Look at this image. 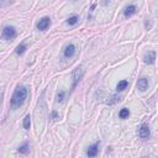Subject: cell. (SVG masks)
Returning a JSON list of instances; mask_svg holds the SVG:
<instances>
[{
  "label": "cell",
  "mask_w": 158,
  "mask_h": 158,
  "mask_svg": "<svg viewBox=\"0 0 158 158\" xmlns=\"http://www.w3.org/2000/svg\"><path fill=\"white\" fill-rule=\"evenodd\" d=\"M27 98V89L25 87H18L15 89L12 98H11V107L15 109H19V107L25 103Z\"/></svg>",
  "instance_id": "obj_1"
},
{
  "label": "cell",
  "mask_w": 158,
  "mask_h": 158,
  "mask_svg": "<svg viewBox=\"0 0 158 158\" xmlns=\"http://www.w3.org/2000/svg\"><path fill=\"white\" fill-rule=\"evenodd\" d=\"M16 36H18V32H16V29L12 26H6L3 30V34H1V38L5 41H11L14 40Z\"/></svg>",
  "instance_id": "obj_2"
},
{
  "label": "cell",
  "mask_w": 158,
  "mask_h": 158,
  "mask_svg": "<svg viewBox=\"0 0 158 158\" xmlns=\"http://www.w3.org/2000/svg\"><path fill=\"white\" fill-rule=\"evenodd\" d=\"M83 74H84V71H83L82 67H78L73 71L72 73V79H73V84H72V90L76 89V87L78 85V83L80 82V79L83 78Z\"/></svg>",
  "instance_id": "obj_3"
},
{
  "label": "cell",
  "mask_w": 158,
  "mask_h": 158,
  "mask_svg": "<svg viewBox=\"0 0 158 158\" xmlns=\"http://www.w3.org/2000/svg\"><path fill=\"white\" fill-rule=\"evenodd\" d=\"M138 136L142 138V140L149 138V136H151V131H149L148 125H146V123H142V125H141L140 129H138Z\"/></svg>",
  "instance_id": "obj_4"
},
{
  "label": "cell",
  "mask_w": 158,
  "mask_h": 158,
  "mask_svg": "<svg viewBox=\"0 0 158 158\" xmlns=\"http://www.w3.org/2000/svg\"><path fill=\"white\" fill-rule=\"evenodd\" d=\"M49 25H51V19L47 18V16H45V18L40 19V21L37 22V29L40 31H46L49 27Z\"/></svg>",
  "instance_id": "obj_5"
},
{
  "label": "cell",
  "mask_w": 158,
  "mask_h": 158,
  "mask_svg": "<svg viewBox=\"0 0 158 158\" xmlns=\"http://www.w3.org/2000/svg\"><path fill=\"white\" fill-rule=\"evenodd\" d=\"M99 145H100V142H95L93 143L91 146H89L88 151H87V154L89 158H94L98 156V152H99Z\"/></svg>",
  "instance_id": "obj_6"
},
{
  "label": "cell",
  "mask_w": 158,
  "mask_h": 158,
  "mask_svg": "<svg viewBox=\"0 0 158 158\" xmlns=\"http://www.w3.org/2000/svg\"><path fill=\"white\" fill-rule=\"evenodd\" d=\"M143 61H145L146 64H153L156 62V52L154 51H149V52L145 53Z\"/></svg>",
  "instance_id": "obj_7"
},
{
  "label": "cell",
  "mask_w": 158,
  "mask_h": 158,
  "mask_svg": "<svg viewBox=\"0 0 158 158\" xmlns=\"http://www.w3.org/2000/svg\"><path fill=\"white\" fill-rule=\"evenodd\" d=\"M63 54H64L65 58H72L74 54H76V46H74L73 43H69L67 47L64 48Z\"/></svg>",
  "instance_id": "obj_8"
},
{
  "label": "cell",
  "mask_w": 158,
  "mask_h": 158,
  "mask_svg": "<svg viewBox=\"0 0 158 158\" xmlns=\"http://www.w3.org/2000/svg\"><path fill=\"white\" fill-rule=\"evenodd\" d=\"M136 10H137V7L136 5H129L125 7V10H123V15H125V18H130V16H132L134 14H136Z\"/></svg>",
  "instance_id": "obj_9"
},
{
  "label": "cell",
  "mask_w": 158,
  "mask_h": 158,
  "mask_svg": "<svg viewBox=\"0 0 158 158\" xmlns=\"http://www.w3.org/2000/svg\"><path fill=\"white\" fill-rule=\"evenodd\" d=\"M137 88H138L140 90L145 91V90L148 88V80H147L146 78H140L138 82H137Z\"/></svg>",
  "instance_id": "obj_10"
},
{
  "label": "cell",
  "mask_w": 158,
  "mask_h": 158,
  "mask_svg": "<svg viewBox=\"0 0 158 158\" xmlns=\"http://www.w3.org/2000/svg\"><path fill=\"white\" fill-rule=\"evenodd\" d=\"M127 85H129L127 80H120L118 83V85H116V90H118V91H122V90H125V89L127 88Z\"/></svg>",
  "instance_id": "obj_11"
},
{
  "label": "cell",
  "mask_w": 158,
  "mask_h": 158,
  "mask_svg": "<svg viewBox=\"0 0 158 158\" xmlns=\"http://www.w3.org/2000/svg\"><path fill=\"white\" fill-rule=\"evenodd\" d=\"M29 151H30L29 142H25V143H22V145L19 147V152H20V153H22V154H26V153H29Z\"/></svg>",
  "instance_id": "obj_12"
},
{
  "label": "cell",
  "mask_w": 158,
  "mask_h": 158,
  "mask_svg": "<svg viewBox=\"0 0 158 158\" xmlns=\"http://www.w3.org/2000/svg\"><path fill=\"white\" fill-rule=\"evenodd\" d=\"M78 21H79V18H78V16H77V15H73V16H71V18H68L67 24L71 25V26H73V25H77Z\"/></svg>",
  "instance_id": "obj_13"
},
{
  "label": "cell",
  "mask_w": 158,
  "mask_h": 158,
  "mask_svg": "<svg viewBox=\"0 0 158 158\" xmlns=\"http://www.w3.org/2000/svg\"><path fill=\"white\" fill-rule=\"evenodd\" d=\"M27 49V46L25 45V43H21V45H19L18 47H16V49H15V52L18 53V54H22V53H25V51Z\"/></svg>",
  "instance_id": "obj_14"
},
{
  "label": "cell",
  "mask_w": 158,
  "mask_h": 158,
  "mask_svg": "<svg viewBox=\"0 0 158 158\" xmlns=\"http://www.w3.org/2000/svg\"><path fill=\"white\" fill-rule=\"evenodd\" d=\"M119 116H120V119H127L129 116H130V111H129V109H126V107L121 109L120 112H119Z\"/></svg>",
  "instance_id": "obj_15"
},
{
  "label": "cell",
  "mask_w": 158,
  "mask_h": 158,
  "mask_svg": "<svg viewBox=\"0 0 158 158\" xmlns=\"http://www.w3.org/2000/svg\"><path fill=\"white\" fill-rule=\"evenodd\" d=\"M30 127H31V116L27 115L26 118L24 119V129L25 130H30Z\"/></svg>",
  "instance_id": "obj_16"
},
{
  "label": "cell",
  "mask_w": 158,
  "mask_h": 158,
  "mask_svg": "<svg viewBox=\"0 0 158 158\" xmlns=\"http://www.w3.org/2000/svg\"><path fill=\"white\" fill-rule=\"evenodd\" d=\"M119 100H120V98H119L118 95H112V96H111V100H107V104L112 105V104H115V103H118Z\"/></svg>",
  "instance_id": "obj_17"
},
{
  "label": "cell",
  "mask_w": 158,
  "mask_h": 158,
  "mask_svg": "<svg viewBox=\"0 0 158 158\" xmlns=\"http://www.w3.org/2000/svg\"><path fill=\"white\" fill-rule=\"evenodd\" d=\"M64 94H65V93H64L63 90L61 91V93H58V94H57V100H58V101H62L63 98H64Z\"/></svg>",
  "instance_id": "obj_18"
},
{
  "label": "cell",
  "mask_w": 158,
  "mask_h": 158,
  "mask_svg": "<svg viewBox=\"0 0 158 158\" xmlns=\"http://www.w3.org/2000/svg\"><path fill=\"white\" fill-rule=\"evenodd\" d=\"M51 116H52V119H53V120H57V119H58V118H60V116H58V114H57V112H56V111H53V112H52V115H51Z\"/></svg>",
  "instance_id": "obj_19"
}]
</instances>
